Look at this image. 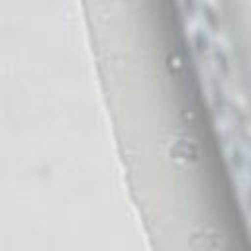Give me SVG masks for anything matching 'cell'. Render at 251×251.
<instances>
[{
  "label": "cell",
  "mask_w": 251,
  "mask_h": 251,
  "mask_svg": "<svg viewBox=\"0 0 251 251\" xmlns=\"http://www.w3.org/2000/svg\"><path fill=\"white\" fill-rule=\"evenodd\" d=\"M173 157L176 161H182L184 165H190V163H196L198 159V147H196V141L188 135H178L173 143V149H171Z\"/></svg>",
  "instance_id": "6da1fadb"
}]
</instances>
